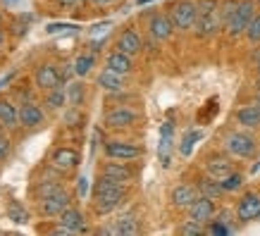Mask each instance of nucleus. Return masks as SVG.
Returning <instances> with one entry per match:
<instances>
[{
	"label": "nucleus",
	"instance_id": "4468645a",
	"mask_svg": "<svg viewBox=\"0 0 260 236\" xmlns=\"http://www.w3.org/2000/svg\"><path fill=\"white\" fill-rule=\"evenodd\" d=\"M198 196H201V193H198V186H193V184H177L172 189V193H170V200H172L174 208L186 210Z\"/></svg>",
	"mask_w": 260,
	"mask_h": 236
},
{
	"label": "nucleus",
	"instance_id": "37998d69",
	"mask_svg": "<svg viewBox=\"0 0 260 236\" xmlns=\"http://www.w3.org/2000/svg\"><path fill=\"white\" fill-rule=\"evenodd\" d=\"M5 46V33H3V29H0V48Z\"/></svg>",
	"mask_w": 260,
	"mask_h": 236
},
{
	"label": "nucleus",
	"instance_id": "7ed1b4c3",
	"mask_svg": "<svg viewBox=\"0 0 260 236\" xmlns=\"http://www.w3.org/2000/svg\"><path fill=\"white\" fill-rule=\"evenodd\" d=\"M224 150H227L232 157H248L255 155V150H258V141H255V136H251L248 131H232V134L224 136Z\"/></svg>",
	"mask_w": 260,
	"mask_h": 236
},
{
	"label": "nucleus",
	"instance_id": "79ce46f5",
	"mask_svg": "<svg viewBox=\"0 0 260 236\" xmlns=\"http://www.w3.org/2000/svg\"><path fill=\"white\" fill-rule=\"evenodd\" d=\"M64 5H79V3H84V0H62Z\"/></svg>",
	"mask_w": 260,
	"mask_h": 236
},
{
	"label": "nucleus",
	"instance_id": "7c9ffc66",
	"mask_svg": "<svg viewBox=\"0 0 260 236\" xmlns=\"http://www.w3.org/2000/svg\"><path fill=\"white\" fill-rule=\"evenodd\" d=\"M8 217L15 222V224H26V222H29V213H26V208H22L17 200H12V203L8 205Z\"/></svg>",
	"mask_w": 260,
	"mask_h": 236
},
{
	"label": "nucleus",
	"instance_id": "ddd939ff",
	"mask_svg": "<svg viewBox=\"0 0 260 236\" xmlns=\"http://www.w3.org/2000/svg\"><path fill=\"white\" fill-rule=\"evenodd\" d=\"M81 155L74 148H55L53 155H50V165L60 170V172H70L74 167H79Z\"/></svg>",
	"mask_w": 260,
	"mask_h": 236
},
{
	"label": "nucleus",
	"instance_id": "c756f323",
	"mask_svg": "<svg viewBox=\"0 0 260 236\" xmlns=\"http://www.w3.org/2000/svg\"><path fill=\"white\" fill-rule=\"evenodd\" d=\"M220 184H222V189H224V193H237V191L244 186V174L232 172V174H227L224 179H220Z\"/></svg>",
	"mask_w": 260,
	"mask_h": 236
},
{
	"label": "nucleus",
	"instance_id": "9b49d317",
	"mask_svg": "<svg viewBox=\"0 0 260 236\" xmlns=\"http://www.w3.org/2000/svg\"><path fill=\"white\" fill-rule=\"evenodd\" d=\"M136 122H139V115L132 108H112L105 115V126L108 129H126V126H134Z\"/></svg>",
	"mask_w": 260,
	"mask_h": 236
},
{
	"label": "nucleus",
	"instance_id": "f03ea898",
	"mask_svg": "<svg viewBox=\"0 0 260 236\" xmlns=\"http://www.w3.org/2000/svg\"><path fill=\"white\" fill-rule=\"evenodd\" d=\"M167 15L174 24V31H193L198 19V5L193 0H177Z\"/></svg>",
	"mask_w": 260,
	"mask_h": 236
},
{
	"label": "nucleus",
	"instance_id": "e433bc0d",
	"mask_svg": "<svg viewBox=\"0 0 260 236\" xmlns=\"http://www.w3.org/2000/svg\"><path fill=\"white\" fill-rule=\"evenodd\" d=\"M220 0H198V15H208V12H215V10H220V5H217Z\"/></svg>",
	"mask_w": 260,
	"mask_h": 236
},
{
	"label": "nucleus",
	"instance_id": "f704fd0d",
	"mask_svg": "<svg viewBox=\"0 0 260 236\" xmlns=\"http://www.w3.org/2000/svg\"><path fill=\"white\" fill-rule=\"evenodd\" d=\"M179 234H184V236H201V234H205V229H203V224H198V222L186 220L179 227Z\"/></svg>",
	"mask_w": 260,
	"mask_h": 236
},
{
	"label": "nucleus",
	"instance_id": "c85d7f7f",
	"mask_svg": "<svg viewBox=\"0 0 260 236\" xmlns=\"http://www.w3.org/2000/svg\"><path fill=\"white\" fill-rule=\"evenodd\" d=\"M64 103H67V91H64L62 86H57V88H50L46 95V105L50 108V110H60Z\"/></svg>",
	"mask_w": 260,
	"mask_h": 236
},
{
	"label": "nucleus",
	"instance_id": "bb28decb",
	"mask_svg": "<svg viewBox=\"0 0 260 236\" xmlns=\"http://www.w3.org/2000/svg\"><path fill=\"white\" fill-rule=\"evenodd\" d=\"M115 227H117V234L119 236H134L139 234V222H136V217L132 213L122 215V217H117L115 220Z\"/></svg>",
	"mask_w": 260,
	"mask_h": 236
},
{
	"label": "nucleus",
	"instance_id": "f257e3e1",
	"mask_svg": "<svg viewBox=\"0 0 260 236\" xmlns=\"http://www.w3.org/2000/svg\"><path fill=\"white\" fill-rule=\"evenodd\" d=\"M255 15V0H224L220 5L222 29L229 39H239L246 33V26Z\"/></svg>",
	"mask_w": 260,
	"mask_h": 236
},
{
	"label": "nucleus",
	"instance_id": "0eeeda50",
	"mask_svg": "<svg viewBox=\"0 0 260 236\" xmlns=\"http://www.w3.org/2000/svg\"><path fill=\"white\" fill-rule=\"evenodd\" d=\"M103 150H105L108 160H126V162L143 155L141 146H134V143H129V141H108Z\"/></svg>",
	"mask_w": 260,
	"mask_h": 236
},
{
	"label": "nucleus",
	"instance_id": "ea45409f",
	"mask_svg": "<svg viewBox=\"0 0 260 236\" xmlns=\"http://www.w3.org/2000/svg\"><path fill=\"white\" fill-rule=\"evenodd\" d=\"M12 79H15V72H8L5 77L0 79V88H3V86H8V84H10V81H12Z\"/></svg>",
	"mask_w": 260,
	"mask_h": 236
},
{
	"label": "nucleus",
	"instance_id": "6e6552de",
	"mask_svg": "<svg viewBox=\"0 0 260 236\" xmlns=\"http://www.w3.org/2000/svg\"><path fill=\"white\" fill-rule=\"evenodd\" d=\"M220 29H222L220 10L208 12V15H198L196 26H193V31H196L198 39H213V36H217V33H220Z\"/></svg>",
	"mask_w": 260,
	"mask_h": 236
},
{
	"label": "nucleus",
	"instance_id": "b1692460",
	"mask_svg": "<svg viewBox=\"0 0 260 236\" xmlns=\"http://www.w3.org/2000/svg\"><path fill=\"white\" fill-rule=\"evenodd\" d=\"M0 124L5 129H17L19 126V108H15V103L3 100V98H0Z\"/></svg>",
	"mask_w": 260,
	"mask_h": 236
},
{
	"label": "nucleus",
	"instance_id": "a878e982",
	"mask_svg": "<svg viewBox=\"0 0 260 236\" xmlns=\"http://www.w3.org/2000/svg\"><path fill=\"white\" fill-rule=\"evenodd\" d=\"M201 139H203V129H189L186 134L181 136V141H179V155L189 157L191 153H193V146H196Z\"/></svg>",
	"mask_w": 260,
	"mask_h": 236
},
{
	"label": "nucleus",
	"instance_id": "4be33fe9",
	"mask_svg": "<svg viewBox=\"0 0 260 236\" xmlns=\"http://www.w3.org/2000/svg\"><path fill=\"white\" fill-rule=\"evenodd\" d=\"M237 122L244 129H258L260 126V105L253 103V105H244L237 110Z\"/></svg>",
	"mask_w": 260,
	"mask_h": 236
},
{
	"label": "nucleus",
	"instance_id": "72a5a7b5",
	"mask_svg": "<svg viewBox=\"0 0 260 236\" xmlns=\"http://www.w3.org/2000/svg\"><path fill=\"white\" fill-rule=\"evenodd\" d=\"M234 229L227 227V224H222V222L213 220V222H208V227H205V234H210V236H227L232 234Z\"/></svg>",
	"mask_w": 260,
	"mask_h": 236
},
{
	"label": "nucleus",
	"instance_id": "2f4dec72",
	"mask_svg": "<svg viewBox=\"0 0 260 236\" xmlns=\"http://www.w3.org/2000/svg\"><path fill=\"white\" fill-rule=\"evenodd\" d=\"M244 36L248 39V43H260V12L253 15V19L248 22V26H246Z\"/></svg>",
	"mask_w": 260,
	"mask_h": 236
},
{
	"label": "nucleus",
	"instance_id": "4c0bfd02",
	"mask_svg": "<svg viewBox=\"0 0 260 236\" xmlns=\"http://www.w3.org/2000/svg\"><path fill=\"white\" fill-rule=\"evenodd\" d=\"M10 150H12V143H10V139L0 136V162H3V160L10 155Z\"/></svg>",
	"mask_w": 260,
	"mask_h": 236
},
{
	"label": "nucleus",
	"instance_id": "6ab92c4d",
	"mask_svg": "<svg viewBox=\"0 0 260 236\" xmlns=\"http://www.w3.org/2000/svg\"><path fill=\"white\" fill-rule=\"evenodd\" d=\"M98 86L103 91H108V93H122L126 88V81H124V74H119V72H112V70H105L98 74Z\"/></svg>",
	"mask_w": 260,
	"mask_h": 236
},
{
	"label": "nucleus",
	"instance_id": "a19ab883",
	"mask_svg": "<svg viewBox=\"0 0 260 236\" xmlns=\"http://www.w3.org/2000/svg\"><path fill=\"white\" fill-rule=\"evenodd\" d=\"M86 3H91V5H98V8H101V5H110V3H115V0H86Z\"/></svg>",
	"mask_w": 260,
	"mask_h": 236
},
{
	"label": "nucleus",
	"instance_id": "a211bd4d",
	"mask_svg": "<svg viewBox=\"0 0 260 236\" xmlns=\"http://www.w3.org/2000/svg\"><path fill=\"white\" fill-rule=\"evenodd\" d=\"M148 31L155 41H167L174 33V24L170 15H153L148 22Z\"/></svg>",
	"mask_w": 260,
	"mask_h": 236
},
{
	"label": "nucleus",
	"instance_id": "58836bf2",
	"mask_svg": "<svg viewBox=\"0 0 260 236\" xmlns=\"http://www.w3.org/2000/svg\"><path fill=\"white\" fill-rule=\"evenodd\" d=\"M86 191H88V179L81 177V179L77 181V193H79V198H86Z\"/></svg>",
	"mask_w": 260,
	"mask_h": 236
},
{
	"label": "nucleus",
	"instance_id": "de8ad7c7",
	"mask_svg": "<svg viewBox=\"0 0 260 236\" xmlns=\"http://www.w3.org/2000/svg\"><path fill=\"white\" fill-rule=\"evenodd\" d=\"M0 136H3V124H0Z\"/></svg>",
	"mask_w": 260,
	"mask_h": 236
},
{
	"label": "nucleus",
	"instance_id": "393cba45",
	"mask_svg": "<svg viewBox=\"0 0 260 236\" xmlns=\"http://www.w3.org/2000/svg\"><path fill=\"white\" fill-rule=\"evenodd\" d=\"M198 193L201 196H208V198H213V200H217V198L224 193V189H222V184H220V179H215V177H208L205 174L203 179H198Z\"/></svg>",
	"mask_w": 260,
	"mask_h": 236
},
{
	"label": "nucleus",
	"instance_id": "cd10ccee",
	"mask_svg": "<svg viewBox=\"0 0 260 236\" xmlns=\"http://www.w3.org/2000/svg\"><path fill=\"white\" fill-rule=\"evenodd\" d=\"M93 64H95L93 53H84V55H77V60L72 64V72H74L77 77H86L88 72L93 70Z\"/></svg>",
	"mask_w": 260,
	"mask_h": 236
},
{
	"label": "nucleus",
	"instance_id": "49530a36",
	"mask_svg": "<svg viewBox=\"0 0 260 236\" xmlns=\"http://www.w3.org/2000/svg\"><path fill=\"white\" fill-rule=\"evenodd\" d=\"M255 103H258V105H260V91H258V95H255Z\"/></svg>",
	"mask_w": 260,
	"mask_h": 236
},
{
	"label": "nucleus",
	"instance_id": "f8f14e48",
	"mask_svg": "<svg viewBox=\"0 0 260 236\" xmlns=\"http://www.w3.org/2000/svg\"><path fill=\"white\" fill-rule=\"evenodd\" d=\"M126 193L122 191H112V193H93V210L98 215H110L115 213L119 205L124 203Z\"/></svg>",
	"mask_w": 260,
	"mask_h": 236
},
{
	"label": "nucleus",
	"instance_id": "f3484780",
	"mask_svg": "<svg viewBox=\"0 0 260 236\" xmlns=\"http://www.w3.org/2000/svg\"><path fill=\"white\" fill-rule=\"evenodd\" d=\"M234 172V162L224 155H210L205 160V174L215 177V179H224L227 174Z\"/></svg>",
	"mask_w": 260,
	"mask_h": 236
},
{
	"label": "nucleus",
	"instance_id": "2eb2a0df",
	"mask_svg": "<svg viewBox=\"0 0 260 236\" xmlns=\"http://www.w3.org/2000/svg\"><path fill=\"white\" fill-rule=\"evenodd\" d=\"M117 50L126 53V55H139L143 50V39L141 33L136 31V29H124V31L117 36Z\"/></svg>",
	"mask_w": 260,
	"mask_h": 236
},
{
	"label": "nucleus",
	"instance_id": "c9c22d12",
	"mask_svg": "<svg viewBox=\"0 0 260 236\" xmlns=\"http://www.w3.org/2000/svg\"><path fill=\"white\" fill-rule=\"evenodd\" d=\"M215 220L222 222V224H227V227H232L234 231H237V227H234V220H237V210H234V213H232V210H217Z\"/></svg>",
	"mask_w": 260,
	"mask_h": 236
},
{
	"label": "nucleus",
	"instance_id": "dca6fc26",
	"mask_svg": "<svg viewBox=\"0 0 260 236\" xmlns=\"http://www.w3.org/2000/svg\"><path fill=\"white\" fill-rule=\"evenodd\" d=\"M46 122V115L41 110L36 103H22V108H19V124L24 129H36Z\"/></svg>",
	"mask_w": 260,
	"mask_h": 236
},
{
	"label": "nucleus",
	"instance_id": "412c9836",
	"mask_svg": "<svg viewBox=\"0 0 260 236\" xmlns=\"http://www.w3.org/2000/svg\"><path fill=\"white\" fill-rule=\"evenodd\" d=\"M105 67L112 72H119V74H132V70H134V62H132V55H126V53H122V50H112L110 55L105 57Z\"/></svg>",
	"mask_w": 260,
	"mask_h": 236
},
{
	"label": "nucleus",
	"instance_id": "aec40b11",
	"mask_svg": "<svg viewBox=\"0 0 260 236\" xmlns=\"http://www.w3.org/2000/svg\"><path fill=\"white\" fill-rule=\"evenodd\" d=\"M101 174H108V177H112V179H117V181H124V184H129V181L134 179V170L126 165V160H110V162H105Z\"/></svg>",
	"mask_w": 260,
	"mask_h": 236
},
{
	"label": "nucleus",
	"instance_id": "1a4fd4ad",
	"mask_svg": "<svg viewBox=\"0 0 260 236\" xmlns=\"http://www.w3.org/2000/svg\"><path fill=\"white\" fill-rule=\"evenodd\" d=\"M172 148H174V124L172 122H162V126H160L158 157H160V165L165 170L172 165Z\"/></svg>",
	"mask_w": 260,
	"mask_h": 236
},
{
	"label": "nucleus",
	"instance_id": "a18cd8bd",
	"mask_svg": "<svg viewBox=\"0 0 260 236\" xmlns=\"http://www.w3.org/2000/svg\"><path fill=\"white\" fill-rule=\"evenodd\" d=\"M148 3H155V0H139V5H148Z\"/></svg>",
	"mask_w": 260,
	"mask_h": 236
},
{
	"label": "nucleus",
	"instance_id": "473e14b6",
	"mask_svg": "<svg viewBox=\"0 0 260 236\" xmlns=\"http://www.w3.org/2000/svg\"><path fill=\"white\" fill-rule=\"evenodd\" d=\"M67 100L72 103V105H81V100H84V84H70V88H67Z\"/></svg>",
	"mask_w": 260,
	"mask_h": 236
},
{
	"label": "nucleus",
	"instance_id": "9d476101",
	"mask_svg": "<svg viewBox=\"0 0 260 236\" xmlns=\"http://www.w3.org/2000/svg\"><path fill=\"white\" fill-rule=\"evenodd\" d=\"M34 84H36V88H41V91H50V88L62 86V74H60L57 67H53V64H41V67H36V72H34Z\"/></svg>",
	"mask_w": 260,
	"mask_h": 236
},
{
	"label": "nucleus",
	"instance_id": "c03bdc74",
	"mask_svg": "<svg viewBox=\"0 0 260 236\" xmlns=\"http://www.w3.org/2000/svg\"><path fill=\"white\" fill-rule=\"evenodd\" d=\"M255 72H258V77H260V55H258V60H255Z\"/></svg>",
	"mask_w": 260,
	"mask_h": 236
},
{
	"label": "nucleus",
	"instance_id": "39448f33",
	"mask_svg": "<svg viewBox=\"0 0 260 236\" xmlns=\"http://www.w3.org/2000/svg\"><path fill=\"white\" fill-rule=\"evenodd\" d=\"M215 215H217V205H215L213 198L208 196H198L193 203L186 208V217L198 224H208V222L215 220Z\"/></svg>",
	"mask_w": 260,
	"mask_h": 236
},
{
	"label": "nucleus",
	"instance_id": "5701e85b",
	"mask_svg": "<svg viewBox=\"0 0 260 236\" xmlns=\"http://www.w3.org/2000/svg\"><path fill=\"white\" fill-rule=\"evenodd\" d=\"M60 224L67 227L72 234H79V231H86V222H84V215L77 210V208H67L62 215H60Z\"/></svg>",
	"mask_w": 260,
	"mask_h": 236
},
{
	"label": "nucleus",
	"instance_id": "423d86ee",
	"mask_svg": "<svg viewBox=\"0 0 260 236\" xmlns=\"http://www.w3.org/2000/svg\"><path fill=\"white\" fill-rule=\"evenodd\" d=\"M260 217V193L255 191H248L239 198L237 203V220L241 224H248V222H255Z\"/></svg>",
	"mask_w": 260,
	"mask_h": 236
},
{
	"label": "nucleus",
	"instance_id": "20e7f679",
	"mask_svg": "<svg viewBox=\"0 0 260 236\" xmlns=\"http://www.w3.org/2000/svg\"><path fill=\"white\" fill-rule=\"evenodd\" d=\"M70 203H72V196L60 186V189L50 191V193L39 198V213L43 217H60L70 208Z\"/></svg>",
	"mask_w": 260,
	"mask_h": 236
}]
</instances>
